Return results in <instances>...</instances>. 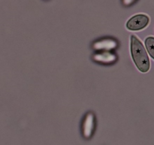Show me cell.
Masks as SVG:
<instances>
[{"mask_svg":"<svg viewBox=\"0 0 154 145\" xmlns=\"http://www.w3.org/2000/svg\"><path fill=\"white\" fill-rule=\"evenodd\" d=\"M130 49L135 66L141 72H147L150 69V60L143 44L135 35L131 36Z\"/></svg>","mask_w":154,"mask_h":145,"instance_id":"obj_1","label":"cell"},{"mask_svg":"<svg viewBox=\"0 0 154 145\" xmlns=\"http://www.w3.org/2000/svg\"><path fill=\"white\" fill-rule=\"evenodd\" d=\"M150 18L145 14H137L132 17L126 23L128 30L132 31H138L143 30L148 25Z\"/></svg>","mask_w":154,"mask_h":145,"instance_id":"obj_2","label":"cell"},{"mask_svg":"<svg viewBox=\"0 0 154 145\" xmlns=\"http://www.w3.org/2000/svg\"><path fill=\"white\" fill-rule=\"evenodd\" d=\"M145 45L148 51L149 54L154 59V37L149 36L145 39Z\"/></svg>","mask_w":154,"mask_h":145,"instance_id":"obj_3","label":"cell"},{"mask_svg":"<svg viewBox=\"0 0 154 145\" xmlns=\"http://www.w3.org/2000/svg\"><path fill=\"white\" fill-rule=\"evenodd\" d=\"M93 127V116H87V120L85 122V125H84V131L85 133H91L92 129Z\"/></svg>","mask_w":154,"mask_h":145,"instance_id":"obj_4","label":"cell"}]
</instances>
